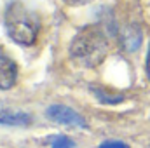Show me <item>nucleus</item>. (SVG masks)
Instances as JSON below:
<instances>
[{"label":"nucleus","mask_w":150,"mask_h":148,"mask_svg":"<svg viewBox=\"0 0 150 148\" xmlns=\"http://www.w3.org/2000/svg\"><path fill=\"white\" fill-rule=\"evenodd\" d=\"M108 52V42L98 26H86L70 44V58L75 65L84 68L98 66Z\"/></svg>","instance_id":"nucleus-1"},{"label":"nucleus","mask_w":150,"mask_h":148,"mask_svg":"<svg viewBox=\"0 0 150 148\" xmlns=\"http://www.w3.org/2000/svg\"><path fill=\"white\" fill-rule=\"evenodd\" d=\"M18 78V66L16 63L0 54V89H11Z\"/></svg>","instance_id":"nucleus-4"},{"label":"nucleus","mask_w":150,"mask_h":148,"mask_svg":"<svg viewBox=\"0 0 150 148\" xmlns=\"http://www.w3.org/2000/svg\"><path fill=\"white\" fill-rule=\"evenodd\" d=\"M47 118H51L52 122L58 124H65V125H79V127H87L86 120L82 115H79L75 110L65 105H52L45 111Z\"/></svg>","instance_id":"nucleus-3"},{"label":"nucleus","mask_w":150,"mask_h":148,"mask_svg":"<svg viewBox=\"0 0 150 148\" xmlns=\"http://www.w3.org/2000/svg\"><path fill=\"white\" fill-rule=\"evenodd\" d=\"M49 143H51V148H75L74 140H70L68 136H63V134L51 136Z\"/></svg>","instance_id":"nucleus-7"},{"label":"nucleus","mask_w":150,"mask_h":148,"mask_svg":"<svg viewBox=\"0 0 150 148\" xmlns=\"http://www.w3.org/2000/svg\"><path fill=\"white\" fill-rule=\"evenodd\" d=\"M67 4H70V5H82V4H87V2H91V0H65Z\"/></svg>","instance_id":"nucleus-9"},{"label":"nucleus","mask_w":150,"mask_h":148,"mask_svg":"<svg viewBox=\"0 0 150 148\" xmlns=\"http://www.w3.org/2000/svg\"><path fill=\"white\" fill-rule=\"evenodd\" d=\"M40 21L38 16L25 4L14 2L5 12V30L9 37L21 45H32L37 38Z\"/></svg>","instance_id":"nucleus-2"},{"label":"nucleus","mask_w":150,"mask_h":148,"mask_svg":"<svg viewBox=\"0 0 150 148\" xmlns=\"http://www.w3.org/2000/svg\"><path fill=\"white\" fill-rule=\"evenodd\" d=\"M32 122V117L25 111L12 110L9 106L0 105V124L5 125H28Z\"/></svg>","instance_id":"nucleus-5"},{"label":"nucleus","mask_w":150,"mask_h":148,"mask_svg":"<svg viewBox=\"0 0 150 148\" xmlns=\"http://www.w3.org/2000/svg\"><path fill=\"white\" fill-rule=\"evenodd\" d=\"M100 148H129L124 141H113V140H110V141H105V143H101L100 145Z\"/></svg>","instance_id":"nucleus-8"},{"label":"nucleus","mask_w":150,"mask_h":148,"mask_svg":"<svg viewBox=\"0 0 150 148\" xmlns=\"http://www.w3.org/2000/svg\"><path fill=\"white\" fill-rule=\"evenodd\" d=\"M147 75L150 78V45H149V54H147Z\"/></svg>","instance_id":"nucleus-10"},{"label":"nucleus","mask_w":150,"mask_h":148,"mask_svg":"<svg viewBox=\"0 0 150 148\" xmlns=\"http://www.w3.org/2000/svg\"><path fill=\"white\" fill-rule=\"evenodd\" d=\"M120 42H122V47L131 52V51H136L140 45H142V32L138 26L134 25H129L122 30L120 33Z\"/></svg>","instance_id":"nucleus-6"}]
</instances>
